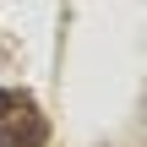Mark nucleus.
Instances as JSON below:
<instances>
[{
    "instance_id": "nucleus-1",
    "label": "nucleus",
    "mask_w": 147,
    "mask_h": 147,
    "mask_svg": "<svg viewBox=\"0 0 147 147\" xmlns=\"http://www.w3.org/2000/svg\"><path fill=\"white\" fill-rule=\"evenodd\" d=\"M44 136H49V120H44L33 104L11 109V115L0 120V147H44Z\"/></svg>"
},
{
    "instance_id": "nucleus-2",
    "label": "nucleus",
    "mask_w": 147,
    "mask_h": 147,
    "mask_svg": "<svg viewBox=\"0 0 147 147\" xmlns=\"http://www.w3.org/2000/svg\"><path fill=\"white\" fill-rule=\"evenodd\" d=\"M22 104H33L27 93H16V87H0V120L11 115V109H22Z\"/></svg>"
}]
</instances>
